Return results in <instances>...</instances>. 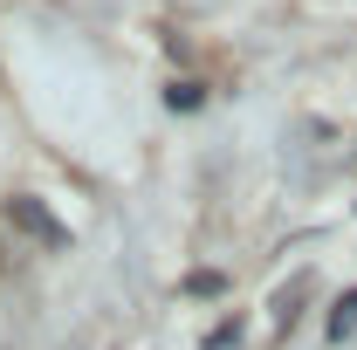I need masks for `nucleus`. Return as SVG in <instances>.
<instances>
[{"label": "nucleus", "mask_w": 357, "mask_h": 350, "mask_svg": "<svg viewBox=\"0 0 357 350\" xmlns=\"http://www.w3.org/2000/svg\"><path fill=\"white\" fill-rule=\"evenodd\" d=\"M7 213H14V227H21V234H35L42 248H69V227H62V220L48 213L42 199H28V192H14V206H7Z\"/></svg>", "instance_id": "obj_1"}, {"label": "nucleus", "mask_w": 357, "mask_h": 350, "mask_svg": "<svg viewBox=\"0 0 357 350\" xmlns=\"http://www.w3.org/2000/svg\"><path fill=\"white\" fill-rule=\"evenodd\" d=\"M351 330H357V289L344 296V303H337V316H330V344H344Z\"/></svg>", "instance_id": "obj_2"}, {"label": "nucleus", "mask_w": 357, "mask_h": 350, "mask_svg": "<svg viewBox=\"0 0 357 350\" xmlns=\"http://www.w3.org/2000/svg\"><path fill=\"white\" fill-rule=\"evenodd\" d=\"M303 296H310V275H303L296 289H282V296H275V323H282V330L296 323V303H303Z\"/></svg>", "instance_id": "obj_3"}, {"label": "nucleus", "mask_w": 357, "mask_h": 350, "mask_svg": "<svg viewBox=\"0 0 357 350\" xmlns=\"http://www.w3.org/2000/svg\"><path fill=\"white\" fill-rule=\"evenodd\" d=\"M165 103H172V110H199V83H172Z\"/></svg>", "instance_id": "obj_4"}, {"label": "nucleus", "mask_w": 357, "mask_h": 350, "mask_svg": "<svg viewBox=\"0 0 357 350\" xmlns=\"http://www.w3.org/2000/svg\"><path fill=\"white\" fill-rule=\"evenodd\" d=\"M185 289H192V296H220V275H213V268H199V275H192Z\"/></svg>", "instance_id": "obj_5"}]
</instances>
